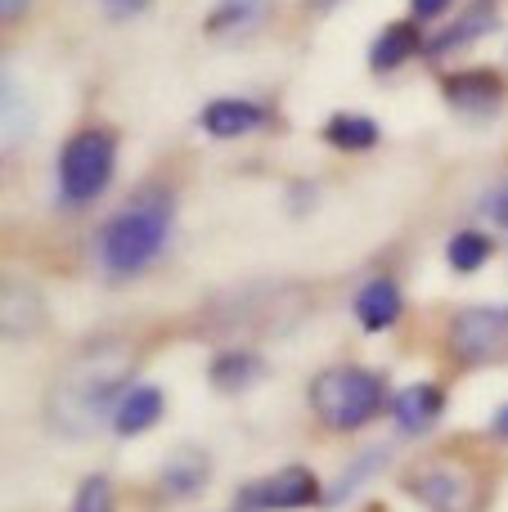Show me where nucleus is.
I'll use <instances>...</instances> for the list:
<instances>
[{"label":"nucleus","mask_w":508,"mask_h":512,"mask_svg":"<svg viewBox=\"0 0 508 512\" xmlns=\"http://www.w3.org/2000/svg\"><path fill=\"white\" fill-rule=\"evenodd\" d=\"M441 90H446V104L468 117H486L504 104V81H500V72H491V68L455 72V77L441 81Z\"/></svg>","instance_id":"6e6552de"},{"label":"nucleus","mask_w":508,"mask_h":512,"mask_svg":"<svg viewBox=\"0 0 508 512\" xmlns=\"http://www.w3.org/2000/svg\"><path fill=\"white\" fill-rule=\"evenodd\" d=\"M387 405V382L369 369H324L311 382V409L333 432H356Z\"/></svg>","instance_id":"7ed1b4c3"},{"label":"nucleus","mask_w":508,"mask_h":512,"mask_svg":"<svg viewBox=\"0 0 508 512\" xmlns=\"http://www.w3.org/2000/svg\"><path fill=\"white\" fill-rule=\"evenodd\" d=\"M495 436H500V441H508V405L500 409V414H495Z\"/></svg>","instance_id":"bb28decb"},{"label":"nucleus","mask_w":508,"mask_h":512,"mask_svg":"<svg viewBox=\"0 0 508 512\" xmlns=\"http://www.w3.org/2000/svg\"><path fill=\"white\" fill-rule=\"evenodd\" d=\"M0 14H5V23H18L27 14V0H0Z\"/></svg>","instance_id":"a878e982"},{"label":"nucleus","mask_w":508,"mask_h":512,"mask_svg":"<svg viewBox=\"0 0 508 512\" xmlns=\"http://www.w3.org/2000/svg\"><path fill=\"white\" fill-rule=\"evenodd\" d=\"M207 486V459L198 450H176L162 463V490L176 499H189Z\"/></svg>","instance_id":"2eb2a0df"},{"label":"nucleus","mask_w":508,"mask_h":512,"mask_svg":"<svg viewBox=\"0 0 508 512\" xmlns=\"http://www.w3.org/2000/svg\"><path fill=\"white\" fill-rule=\"evenodd\" d=\"M450 351L464 364H491L508 351V306H468L450 319Z\"/></svg>","instance_id":"39448f33"},{"label":"nucleus","mask_w":508,"mask_h":512,"mask_svg":"<svg viewBox=\"0 0 508 512\" xmlns=\"http://www.w3.org/2000/svg\"><path fill=\"white\" fill-rule=\"evenodd\" d=\"M410 495H419L432 512H477V481L455 468H428L410 481Z\"/></svg>","instance_id":"0eeeda50"},{"label":"nucleus","mask_w":508,"mask_h":512,"mask_svg":"<svg viewBox=\"0 0 508 512\" xmlns=\"http://www.w3.org/2000/svg\"><path fill=\"white\" fill-rule=\"evenodd\" d=\"M117 167V140L108 131H77L63 144L59 158V189L68 203H90L108 189Z\"/></svg>","instance_id":"20e7f679"},{"label":"nucleus","mask_w":508,"mask_h":512,"mask_svg":"<svg viewBox=\"0 0 508 512\" xmlns=\"http://www.w3.org/2000/svg\"><path fill=\"white\" fill-rule=\"evenodd\" d=\"M383 463H387V450H369V454H360V459L351 463L347 472H342V481H338V486H333L329 495H324V504H342V499H347L356 486H365V481H369V472H378V468H383Z\"/></svg>","instance_id":"412c9836"},{"label":"nucleus","mask_w":508,"mask_h":512,"mask_svg":"<svg viewBox=\"0 0 508 512\" xmlns=\"http://www.w3.org/2000/svg\"><path fill=\"white\" fill-rule=\"evenodd\" d=\"M266 14H270V0H221V5L207 14V36H221V41L248 36L266 23Z\"/></svg>","instance_id":"9b49d317"},{"label":"nucleus","mask_w":508,"mask_h":512,"mask_svg":"<svg viewBox=\"0 0 508 512\" xmlns=\"http://www.w3.org/2000/svg\"><path fill=\"white\" fill-rule=\"evenodd\" d=\"M41 328V297L32 288H18L9 283L5 288V333L9 337H32Z\"/></svg>","instance_id":"6ab92c4d"},{"label":"nucleus","mask_w":508,"mask_h":512,"mask_svg":"<svg viewBox=\"0 0 508 512\" xmlns=\"http://www.w3.org/2000/svg\"><path fill=\"white\" fill-rule=\"evenodd\" d=\"M320 499V486H315V472L311 468H284L275 477L257 481L239 495L243 508H266V512H288V508H311Z\"/></svg>","instance_id":"423d86ee"},{"label":"nucleus","mask_w":508,"mask_h":512,"mask_svg":"<svg viewBox=\"0 0 508 512\" xmlns=\"http://www.w3.org/2000/svg\"><path fill=\"white\" fill-rule=\"evenodd\" d=\"M446 256H450V265H455L459 274H473V270H482V261H491V239L477 234V230H464V234L450 239Z\"/></svg>","instance_id":"aec40b11"},{"label":"nucleus","mask_w":508,"mask_h":512,"mask_svg":"<svg viewBox=\"0 0 508 512\" xmlns=\"http://www.w3.org/2000/svg\"><path fill=\"white\" fill-rule=\"evenodd\" d=\"M495 27V5L491 0H477L473 9H464V18H459L455 27H446V32L437 36V41L428 45L432 54H446V50H459L464 41H473V36H482V32H491Z\"/></svg>","instance_id":"a211bd4d"},{"label":"nucleus","mask_w":508,"mask_h":512,"mask_svg":"<svg viewBox=\"0 0 508 512\" xmlns=\"http://www.w3.org/2000/svg\"><path fill=\"white\" fill-rule=\"evenodd\" d=\"M356 319L369 328V333L392 328L396 319H401V288H396L392 279L365 283V288H360V297H356Z\"/></svg>","instance_id":"f8f14e48"},{"label":"nucleus","mask_w":508,"mask_h":512,"mask_svg":"<svg viewBox=\"0 0 508 512\" xmlns=\"http://www.w3.org/2000/svg\"><path fill=\"white\" fill-rule=\"evenodd\" d=\"M171 230V203L162 194H144L140 203L122 207L99 234V261L113 274H135L162 252Z\"/></svg>","instance_id":"f03ea898"},{"label":"nucleus","mask_w":508,"mask_h":512,"mask_svg":"<svg viewBox=\"0 0 508 512\" xmlns=\"http://www.w3.org/2000/svg\"><path fill=\"white\" fill-rule=\"evenodd\" d=\"M158 418H162V391L158 387H131L122 396V405L113 409L117 436H140V432H149Z\"/></svg>","instance_id":"ddd939ff"},{"label":"nucleus","mask_w":508,"mask_h":512,"mask_svg":"<svg viewBox=\"0 0 508 512\" xmlns=\"http://www.w3.org/2000/svg\"><path fill=\"white\" fill-rule=\"evenodd\" d=\"M441 409H446V391L432 387V382H414V387H405L401 396L392 400V418L405 436L428 432V427L441 418Z\"/></svg>","instance_id":"1a4fd4ad"},{"label":"nucleus","mask_w":508,"mask_h":512,"mask_svg":"<svg viewBox=\"0 0 508 512\" xmlns=\"http://www.w3.org/2000/svg\"><path fill=\"white\" fill-rule=\"evenodd\" d=\"M486 212H491L500 225H508V185H504L495 198H486Z\"/></svg>","instance_id":"393cba45"},{"label":"nucleus","mask_w":508,"mask_h":512,"mask_svg":"<svg viewBox=\"0 0 508 512\" xmlns=\"http://www.w3.org/2000/svg\"><path fill=\"white\" fill-rule=\"evenodd\" d=\"M72 512H113V486H108V477L81 481L77 499H72Z\"/></svg>","instance_id":"4be33fe9"},{"label":"nucleus","mask_w":508,"mask_h":512,"mask_svg":"<svg viewBox=\"0 0 508 512\" xmlns=\"http://www.w3.org/2000/svg\"><path fill=\"white\" fill-rule=\"evenodd\" d=\"M144 5H149V0H104V14L108 18H131V14H140Z\"/></svg>","instance_id":"5701e85b"},{"label":"nucleus","mask_w":508,"mask_h":512,"mask_svg":"<svg viewBox=\"0 0 508 512\" xmlns=\"http://www.w3.org/2000/svg\"><path fill=\"white\" fill-rule=\"evenodd\" d=\"M266 122V108L248 104V99H212L203 108V131L216 140H234V135H248Z\"/></svg>","instance_id":"9d476101"},{"label":"nucleus","mask_w":508,"mask_h":512,"mask_svg":"<svg viewBox=\"0 0 508 512\" xmlns=\"http://www.w3.org/2000/svg\"><path fill=\"white\" fill-rule=\"evenodd\" d=\"M261 373H266V364H261L252 351H225L212 360V387L239 396V391H248L252 382H261Z\"/></svg>","instance_id":"dca6fc26"},{"label":"nucleus","mask_w":508,"mask_h":512,"mask_svg":"<svg viewBox=\"0 0 508 512\" xmlns=\"http://www.w3.org/2000/svg\"><path fill=\"white\" fill-rule=\"evenodd\" d=\"M324 140L342 153H365L378 144V122L365 113H338V117H329V126H324Z\"/></svg>","instance_id":"f3484780"},{"label":"nucleus","mask_w":508,"mask_h":512,"mask_svg":"<svg viewBox=\"0 0 508 512\" xmlns=\"http://www.w3.org/2000/svg\"><path fill=\"white\" fill-rule=\"evenodd\" d=\"M131 364L135 355L122 342H99L86 346L68 369L54 378L50 387V423L63 436H86L104 423V414H113L122 405V396L131 387Z\"/></svg>","instance_id":"f257e3e1"},{"label":"nucleus","mask_w":508,"mask_h":512,"mask_svg":"<svg viewBox=\"0 0 508 512\" xmlns=\"http://www.w3.org/2000/svg\"><path fill=\"white\" fill-rule=\"evenodd\" d=\"M419 27L414 23H392V27H383L378 32V41H374V50H369V68L374 72H392V68H401L405 59H414L419 54Z\"/></svg>","instance_id":"4468645a"},{"label":"nucleus","mask_w":508,"mask_h":512,"mask_svg":"<svg viewBox=\"0 0 508 512\" xmlns=\"http://www.w3.org/2000/svg\"><path fill=\"white\" fill-rule=\"evenodd\" d=\"M414 18H441L450 9V0H410Z\"/></svg>","instance_id":"b1692460"}]
</instances>
